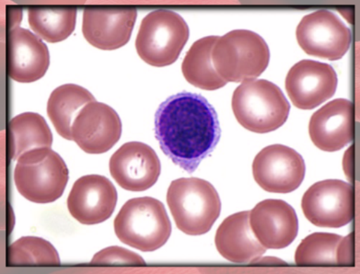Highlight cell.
Wrapping results in <instances>:
<instances>
[{
    "mask_svg": "<svg viewBox=\"0 0 360 274\" xmlns=\"http://www.w3.org/2000/svg\"><path fill=\"white\" fill-rule=\"evenodd\" d=\"M270 51L266 41L247 30H235L219 37L214 46L212 62L226 82H245L266 71Z\"/></svg>",
    "mask_w": 360,
    "mask_h": 274,
    "instance_id": "cell-4",
    "label": "cell"
},
{
    "mask_svg": "<svg viewBox=\"0 0 360 274\" xmlns=\"http://www.w3.org/2000/svg\"><path fill=\"white\" fill-rule=\"evenodd\" d=\"M138 11L94 10L83 13L82 32L88 43L101 50H115L129 43Z\"/></svg>",
    "mask_w": 360,
    "mask_h": 274,
    "instance_id": "cell-18",
    "label": "cell"
},
{
    "mask_svg": "<svg viewBox=\"0 0 360 274\" xmlns=\"http://www.w3.org/2000/svg\"><path fill=\"white\" fill-rule=\"evenodd\" d=\"M50 64L46 44L29 30L15 27L7 35V70L20 83L37 81L46 75Z\"/></svg>",
    "mask_w": 360,
    "mask_h": 274,
    "instance_id": "cell-16",
    "label": "cell"
},
{
    "mask_svg": "<svg viewBox=\"0 0 360 274\" xmlns=\"http://www.w3.org/2000/svg\"><path fill=\"white\" fill-rule=\"evenodd\" d=\"M342 237L331 233L309 235L300 244L295 253L297 265H338L336 248Z\"/></svg>",
    "mask_w": 360,
    "mask_h": 274,
    "instance_id": "cell-25",
    "label": "cell"
},
{
    "mask_svg": "<svg viewBox=\"0 0 360 274\" xmlns=\"http://www.w3.org/2000/svg\"><path fill=\"white\" fill-rule=\"evenodd\" d=\"M354 233L342 237L336 248V264L340 266H353L355 261Z\"/></svg>",
    "mask_w": 360,
    "mask_h": 274,
    "instance_id": "cell-27",
    "label": "cell"
},
{
    "mask_svg": "<svg viewBox=\"0 0 360 274\" xmlns=\"http://www.w3.org/2000/svg\"><path fill=\"white\" fill-rule=\"evenodd\" d=\"M122 135V123L111 107L92 101L83 107L71 126V137L88 154L111 150Z\"/></svg>",
    "mask_w": 360,
    "mask_h": 274,
    "instance_id": "cell-11",
    "label": "cell"
},
{
    "mask_svg": "<svg viewBox=\"0 0 360 274\" xmlns=\"http://www.w3.org/2000/svg\"><path fill=\"white\" fill-rule=\"evenodd\" d=\"M343 169L348 181L352 183L354 180V145L348 148L343 159Z\"/></svg>",
    "mask_w": 360,
    "mask_h": 274,
    "instance_id": "cell-28",
    "label": "cell"
},
{
    "mask_svg": "<svg viewBox=\"0 0 360 274\" xmlns=\"http://www.w3.org/2000/svg\"><path fill=\"white\" fill-rule=\"evenodd\" d=\"M220 135L218 115L201 95L175 94L155 115V136L163 153L188 174L215 150Z\"/></svg>",
    "mask_w": 360,
    "mask_h": 274,
    "instance_id": "cell-1",
    "label": "cell"
},
{
    "mask_svg": "<svg viewBox=\"0 0 360 274\" xmlns=\"http://www.w3.org/2000/svg\"><path fill=\"white\" fill-rule=\"evenodd\" d=\"M167 204L178 229L190 236L207 233L221 211L215 188L198 178L172 181L167 192Z\"/></svg>",
    "mask_w": 360,
    "mask_h": 274,
    "instance_id": "cell-2",
    "label": "cell"
},
{
    "mask_svg": "<svg viewBox=\"0 0 360 274\" xmlns=\"http://www.w3.org/2000/svg\"><path fill=\"white\" fill-rule=\"evenodd\" d=\"M7 264L10 267L59 266L60 258L49 241L38 237H22L8 247Z\"/></svg>",
    "mask_w": 360,
    "mask_h": 274,
    "instance_id": "cell-24",
    "label": "cell"
},
{
    "mask_svg": "<svg viewBox=\"0 0 360 274\" xmlns=\"http://www.w3.org/2000/svg\"><path fill=\"white\" fill-rule=\"evenodd\" d=\"M306 174L304 159L284 145L264 148L252 162V174L259 186L273 193L294 192Z\"/></svg>",
    "mask_w": 360,
    "mask_h": 274,
    "instance_id": "cell-10",
    "label": "cell"
},
{
    "mask_svg": "<svg viewBox=\"0 0 360 274\" xmlns=\"http://www.w3.org/2000/svg\"><path fill=\"white\" fill-rule=\"evenodd\" d=\"M95 98L87 89L75 84L60 86L50 95L47 115L56 132L67 140H72L71 126L80 110Z\"/></svg>",
    "mask_w": 360,
    "mask_h": 274,
    "instance_id": "cell-21",
    "label": "cell"
},
{
    "mask_svg": "<svg viewBox=\"0 0 360 274\" xmlns=\"http://www.w3.org/2000/svg\"><path fill=\"white\" fill-rule=\"evenodd\" d=\"M302 208L306 218L314 226L342 228L353 220V186L339 180L319 181L303 195Z\"/></svg>",
    "mask_w": 360,
    "mask_h": 274,
    "instance_id": "cell-9",
    "label": "cell"
},
{
    "mask_svg": "<svg viewBox=\"0 0 360 274\" xmlns=\"http://www.w3.org/2000/svg\"><path fill=\"white\" fill-rule=\"evenodd\" d=\"M297 44L307 55L339 60L349 50L352 34L335 13L321 10L306 15L297 27Z\"/></svg>",
    "mask_w": 360,
    "mask_h": 274,
    "instance_id": "cell-8",
    "label": "cell"
},
{
    "mask_svg": "<svg viewBox=\"0 0 360 274\" xmlns=\"http://www.w3.org/2000/svg\"><path fill=\"white\" fill-rule=\"evenodd\" d=\"M250 226L264 248H287L299 233L295 210L282 200H264L250 212Z\"/></svg>",
    "mask_w": 360,
    "mask_h": 274,
    "instance_id": "cell-15",
    "label": "cell"
},
{
    "mask_svg": "<svg viewBox=\"0 0 360 274\" xmlns=\"http://www.w3.org/2000/svg\"><path fill=\"white\" fill-rule=\"evenodd\" d=\"M352 101H330L312 115L309 133L314 145L326 152L342 150L352 143L355 133Z\"/></svg>",
    "mask_w": 360,
    "mask_h": 274,
    "instance_id": "cell-17",
    "label": "cell"
},
{
    "mask_svg": "<svg viewBox=\"0 0 360 274\" xmlns=\"http://www.w3.org/2000/svg\"><path fill=\"white\" fill-rule=\"evenodd\" d=\"M76 8H30L28 20L38 37L49 43H59L75 30Z\"/></svg>",
    "mask_w": 360,
    "mask_h": 274,
    "instance_id": "cell-23",
    "label": "cell"
},
{
    "mask_svg": "<svg viewBox=\"0 0 360 274\" xmlns=\"http://www.w3.org/2000/svg\"><path fill=\"white\" fill-rule=\"evenodd\" d=\"M13 140V159L18 160L25 152L40 148H51L53 133L43 116L25 112L10 122Z\"/></svg>",
    "mask_w": 360,
    "mask_h": 274,
    "instance_id": "cell-22",
    "label": "cell"
},
{
    "mask_svg": "<svg viewBox=\"0 0 360 274\" xmlns=\"http://www.w3.org/2000/svg\"><path fill=\"white\" fill-rule=\"evenodd\" d=\"M231 106L240 124L257 133L278 130L287 122L290 112L281 89L264 79L243 82L232 95Z\"/></svg>",
    "mask_w": 360,
    "mask_h": 274,
    "instance_id": "cell-3",
    "label": "cell"
},
{
    "mask_svg": "<svg viewBox=\"0 0 360 274\" xmlns=\"http://www.w3.org/2000/svg\"><path fill=\"white\" fill-rule=\"evenodd\" d=\"M189 39V27L174 11H153L142 20L136 49L139 58L153 67L174 64Z\"/></svg>",
    "mask_w": 360,
    "mask_h": 274,
    "instance_id": "cell-7",
    "label": "cell"
},
{
    "mask_svg": "<svg viewBox=\"0 0 360 274\" xmlns=\"http://www.w3.org/2000/svg\"><path fill=\"white\" fill-rule=\"evenodd\" d=\"M117 202V190L104 176H83L76 181L68 198L71 216L83 225L106 221L112 216Z\"/></svg>",
    "mask_w": 360,
    "mask_h": 274,
    "instance_id": "cell-13",
    "label": "cell"
},
{
    "mask_svg": "<svg viewBox=\"0 0 360 274\" xmlns=\"http://www.w3.org/2000/svg\"><path fill=\"white\" fill-rule=\"evenodd\" d=\"M338 83V75L332 65L302 60L288 71L285 84L294 106L311 110L334 96Z\"/></svg>",
    "mask_w": 360,
    "mask_h": 274,
    "instance_id": "cell-12",
    "label": "cell"
},
{
    "mask_svg": "<svg viewBox=\"0 0 360 274\" xmlns=\"http://www.w3.org/2000/svg\"><path fill=\"white\" fill-rule=\"evenodd\" d=\"M252 264H262V265H285L284 261L281 259L266 257V258H258L257 260L252 262Z\"/></svg>",
    "mask_w": 360,
    "mask_h": 274,
    "instance_id": "cell-29",
    "label": "cell"
},
{
    "mask_svg": "<svg viewBox=\"0 0 360 274\" xmlns=\"http://www.w3.org/2000/svg\"><path fill=\"white\" fill-rule=\"evenodd\" d=\"M94 265H145V261L136 253L120 247H109L101 250L92 259Z\"/></svg>",
    "mask_w": 360,
    "mask_h": 274,
    "instance_id": "cell-26",
    "label": "cell"
},
{
    "mask_svg": "<svg viewBox=\"0 0 360 274\" xmlns=\"http://www.w3.org/2000/svg\"><path fill=\"white\" fill-rule=\"evenodd\" d=\"M219 37H207L193 43L181 64L187 81L205 91H217L227 85L217 72L212 62L214 46Z\"/></svg>",
    "mask_w": 360,
    "mask_h": 274,
    "instance_id": "cell-20",
    "label": "cell"
},
{
    "mask_svg": "<svg viewBox=\"0 0 360 274\" xmlns=\"http://www.w3.org/2000/svg\"><path fill=\"white\" fill-rule=\"evenodd\" d=\"M110 172L118 185L130 192H143L157 183L160 174L159 157L150 145L129 142L110 159Z\"/></svg>",
    "mask_w": 360,
    "mask_h": 274,
    "instance_id": "cell-14",
    "label": "cell"
},
{
    "mask_svg": "<svg viewBox=\"0 0 360 274\" xmlns=\"http://www.w3.org/2000/svg\"><path fill=\"white\" fill-rule=\"evenodd\" d=\"M68 181V169L51 148L23 153L18 159L14 183L18 192L35 204H50L61 197Z\"/></svg>",
    "mask_w": 360,
    "mask_h": 274,
    "instance_id": "cell-6",
    "label": "cell"
},
{
    "mask_svg": "<svg viewBox=\"0 0 360 274\" xmlns=\"http://www.w3.org/2000/svg\"><path fill=\"white\" fill-rule=\"evenodd\" d=\"M215 244L219 254L234 263H252L266 253L250 226V212L227 217L217 230Z\"/></svg>",
    "mask_w": 360,
    "mask_h": 274,
    "instance_id": "cell-19",
    "label": "cell"
},
{
    "mask_svg": "<svg viewBox=\"0 0 360 274\" xmlns=\"http://www.w3.org/2000/svg\"><path fill=\"white\" fill-rule=\"evenodd\" d=\"M114 226L116 236L122 242L144 252L162 248L172 233L165 205L151 197L127 201L116 216Z\"/></svg>",
    "mask_w": 360,
    "mask_h": 274,
    "instance_id": "cell-5",
    "label": "cell"
}]
</instances>
